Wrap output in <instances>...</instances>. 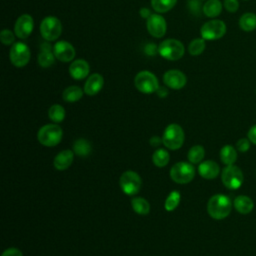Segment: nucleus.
<instances>
[{
  "label": "nucleus",
  "mask_w": 256,
  "mask_h": 256,
  "mask_svg": "<svg viewBox=\"0 0 256 256\" xmlns=\"http://www.w3.org/2000/svg\"><path fill=\"white\" fill-rule=\"evenodd\" d=\"M231 207L232 204L229 197L223 194H216L209 199L207 204V211L212 218L220 220L229 215Z\"/></svg>",
  "instance_id": "1"
},
{
  "label": "nucleus",
  "mask_w": 256,
  "mask_h": 256,
  "mask_svg": "<svg viewBox=\"0 0 256 256\" xmlns=\"http://www.w3.org/2000/svg\"><path fill=\"white\" fill-rule=\"evenodd\" d=\"M158 53L166 60L176 61L184 56L185 48L181 41L173 38L163 40L158 46Z\"/></svg>",
  "instance_id": "2"
},
{
  "label": "nucleus",
  "mask_w": 256,
  "mask_h": 256,
  "mask_svg": "<svg viewBox=\"0 0 256 256\" xmlns=\"http://www.w3.org/2000/svg\"><path fill=\"white\" fill-rule=\"evenodd\" d=\"M134 85L138 91L145 94L156 92L159 88L157 77L148 70H142L136 74L134 78Z\"/></svg>",
  "instance_id": "3"
},
{
  "label": "nucleus",
  "mask_w": 256,
  "mask_h": 256,
  "mask_svg": "<svg viewBox=\"0 0 256 256\" xmlns=\"http://www.w3.org/2000/svg\"><path fill=\"white\" fill-rule=\"evenodd\" d=\"M62 32L61 21L55 16L45 17L40 24V34L45 41L57 40Z\"/></svg>",
  "instance_id": "4"
},
{
  "label": "nucleus",
  "mask_w": 256,
  "mask_h": 256,
  "mask_svg": "<svg viewBox=\"0 0 256 256\" xmlns=\"http://www.w3.org/2000/svg\"><path fill=\"white\" fill-rule=\"evenodd\" d=\"M62 135V129L59 125L47 124L39 129L37 138L42 145L52 147L57 145L61 141Z\"/></svg>",
  "instance_id": "5"
},
{
  "label": "nucleus",
  "mask_w": 256,
  "mask_h": 256,
  "mask_svg": "<svg viewBox=\"0 0 256 256\" xmlns=\"http://www.w3.org/2000/svg\"><path fill=\"white\" fill-rule=\"evenodd\" d=\"M226 30L227 28L224 21L220 19H212L202 25L200 34L203 39L213 41L222 38L225 35Z\"/></svg>",
  "instance_id": "6"
},
{
  "label": "nucleus",
  "mask_w": 256,
  "mask_h": 256,
  "mask_svg": "<svg viewBox=\"0 0 256 256\" xmlns=\"http://www.w3.org/2000/svg\"><path fill=\"white\" fill-rule=\"evenodd\" d=\"M162 141L163 144L171 150L179 149L184 142L183 129L175 123L168 125L163 133Z\"/></svg>",
  "instance_id": "7"
},
{
  "label": "nucleus",
  "mask_w": 256,
  "mask_h": 256,
  "mask_svg": "<svg viewBox=\"0 0 256 256\" xmlns=\"http://www.w3.org/2000/svg\"><path fill=\"white\" fill-rule=\"evenodd\" d=\"M31 57V52L29 47L23 42H16L12 44L9 51V58L11 63L18 68L26 66Z\"/></svg>",
  "instance_id": "8"
},
{
  "label": "nucleus",
  "mask_w": 256,
  "mask_h": 256,
  "mask_svg": "<svg viewBox=\"0 0 256 256\" xmlns=\"http://www.w3.org/2000/svg\"><path fill=\"white\" fill-rule=\"evenodd\" d=\"M195 175L194 167L187 162H178L172 166L170 176L172 180L179 184L189 183Z\"/></svg>",
  "instance_id": "9"
},
{
  "label": "nucleus",
  "mask_w": 256,
  "mask_h": 256,
  "mask_svg": "<svg viewBox=\"0 0 256 256\" xmlns=\"http://www.w3.org/2000/svg\"><path fill=\"white\" fill-rule=\"evenodd\" d=\"M120 187L122 191L127 195H135L139 192L141 188V178L140 176L131 170L125 171L120 176Z\"/></svg>",
  "instance_id": "10"
},
{
  "label": "nucleus",
  "mask_w": 256,
  "mask_h": 256,
  "mask_svg": "<svg viewBox=\"0 0 256 256\" xmlns=\"http://www.w3.org/2000/svg\"><path fill=\"white\" fill-rule=\"evenodd\" d=\"M222 182L228 189H238L244 180L241 169L234 165H228L222 171Z\"/></svg>",
  "instance_id": "11"
},
{
  "label": "nucleus",
  "mask_w": 256,
  "mask_h": 256,
  "mask_svg": "<svg viewBox=\"0 0 256 256\" xmlns=\"http://www.w3.org/2000/svg\"><path fill=\"white\" fill-rule=\"evenodd\" d=\"M146 27L149 34L155 38H161L165 35L167 30V23L160 14H151L146 21Z\"/></svg>",
  "instance_id": "12"
},
{
  "label": "nucleus",
  "mask_w": 256,
  "mask_h": 256,
  "mask_svg": "<svg viewBox=\"0 0 256 256\" xmlns=\"http://www.w3.org/2000/svg\"><path fill=\"white\" fill-rule=\"evenodd\" d=\"M34 28V20L30 14L20 15L14 25V33L19 39H26L30 36Z\"/></svg>",
  "instance_id": "13"
},
{
  "label": "nucleus",
  "mask_w": 256,
  "mask_h": 256,
  "mask_svg": "<svg viewBox=\"0 0 256 256\" xmlns=\"http://www.w3.org/2000/svg\"><path fill=\"white\" fill-rule=\"evenodd\" d=\"M53 52L55 58L61 62H70L76 55L74 46L65 40L57 41L53 45Z\"/></svg>",
  "instance_id": "14"
},
{
  "label": "nucleus",
  "mask_w": 256,
  "mask_h": 256,
  "mask_svg": "<svg viewBox=\"0 0 256 256\" xmlns=\"http://www.w3.org/2000/svg\"><path fill=\"white\" fill-rule=\"evenodd\" d=\"M163 82L167 87L174 90H179L186 85L187 77L182 71L178 69H171L164 73Z\"/></svg>",
  "instance_id": "15"
},
{
  "label": "nucleus",
  "mask_w": 256,
  "mask_h": 256,
  "mask_svg": "<svg viewBox=\"0 0 256 256\" xmlns=\"http://www.w3.org/2000/svg\"><path fill=\"white\" fill-rule=\"evenodd\" d=\"M90 66L84 59L74 60L69 66V74L75 80H82L88 76Z\"/></svg>",
  "instance_id": "16"
},
{
  "label": "nucleus",
  "mask_w": 256,
  "mask_h": 256,
  "mask_svg": "<svg viewBox=\"0 0 256 256\" xmlns=\"http://www.w3.org/2000/svg\"><path fill=\"white\" fill-rule=\"evenodd\" d=\"M55 55L53 52V47L48 43V41H45L41 44V52L38 54V64L39 66L43 68L51 67L55 62Z\"/></svg>",
  "instance_id": "17"
},
{
  "label": "nucleus",
  "mask_w": 256,
  "mask_h": 256,
  "mask_svg": "<svg viewBox=\"0 0 256 256\" xmlns=\"http://www.w3.org/2000/svg\"><path fill=\"white\" fill-rule=\"evenodd\" d=\"M104 85V78L99 73L91 74L84 85V92L89 96L96 95Z\"/></svg>",
  "instance_id": "18"
},
{
  "label": "nucleus",
  "mask_w": 256,
  "mask_h": 256,
  "mask_svg": "<svg viewBox=\"0 0 256 256\" xmlns=\"http://www.w3.org/2000/svg\"><path fill=\"white\" fill-rule=\"evenodd\" d=\"M199 174L205 179H214L219 174V166L216 162L212 160H207L202 162L198 167Z\"/></svg>",
  "instance_id": "19"
},
{
  "label": "nucleus",
  "mask_w": 256,
  "mask_h": 256,
  "mask_svg": "<svg viewBox=\"0 0 256 256\" xmlns=\"http://www.w3.org/2000/svg\"><path fill=\"white\" fill-rule=\"evenodd\" d=\"M73 162V152L71 150H63L56 155L53 164L57 170L67 169Z\"/></svg>",
  "instance_id": "20"
},
{
  "label": "nucleus",
  "mask_w": 256,
  "mask_h": 256,
  "mask_svg": "<svg viewBox=\"0 0 256 256\" xmlns=\"http://www.w3.org/2000/svg\"><path fill=\"white\" fill-rule=\"evenodd\" d=\"M223 4L220 0H207L203 5L202 12L209 18H216L222 12Z\"/></svg>",
  "instance_id": "21"
},
{
  "label": "nucleus",
  "mask_w": 256,
  "mask_h": 256,
  "mask_svg": "<svg viewBox=\"0 0 256 256\" xmlns=\"http://www.w3.org/2000/svg\"><path fill=\"white\" fill-rule=\"evenodd\" d=\"M234 207L240 214H248L253 210L254 203L248 196L239 195L234 200Z\"/></svg>",
  "instance_id": "22"
},
{
  "label": "nucleus",
  "mask_w": 256,
  "mask_h": 256,
  "mask_svg": "<svg viewBox=\"0 0 256 256\" xmlns=\"http://www.w3.org/2000/svg\"><path fill=\"white\" fill-rule=\"evenodd\" d=\"M239 27L244 32H252L256 29V14L247 12L241 15L239 19Z\"/></svg>",
  "instance_id": "23"
},
{
  "label": "nucleus",
  "mask_w": 256,
  "mask_h": 256,
  "mask_svg": "<svg viewBox=\"0 0 256 256\" xmlns=\"http://www.w3.org/2000/svg\"><path fill=\"white\" fill-rule=\"evenodd\" d=\"M220 158H221V161L227 166L233 165L237 159V152L233 146L225 145L222 147L220 151Z\"/></svg>",
  "instance_id": "24"
},
{
  "label": "nucleus",
  "mask_w": 256,
  "mask_h": 256,
  "mask_svg": "<svg viewBox=\"0 0 256 256\" xmlns=\"http://www.w3.org/2000/svg\"><path fill=\"white\" fill-rule=\"evenodd\" d=\"M82 96H83V90L79 86H75V85L67 87L62 94V97L66 102H76L80 100Z\"/></svg>",
  "instance_id": "25"
},
{
  "label": "nucleus",
  "mask_w": 256,
  "mask_h": 256,
  "mask_svg": "<svg viewBox=\"0 0 256 256\" xmlns=\"http://www.w3.org/2000/svg\"><path fill=\"white\" fill-rule=\"evenodd\" d=\"M73 149H74V152L79 155V156H82V157H85L87 155L90 154L91 150H92V146L90 144L89 141H87L86 139L84 138H79L77 139L75 142H74V145H73Z\"/></svg>",
  "instance_id": "26"
},
{
  "label": "nucleus",
  "mask_w": 256,
  "mask_h": 256,
  "mask_svg": "<svg viewBox=\"0 0 256 256\" xmlns=\"http://www.w3.org/2000/svg\"><path fill=\"white\" fill-rule=\"evenodd\" d=\"M177 0H151L152 8L158 13H166L176 5Z\"/></svg>",
  "instance_id": "27"
},
{
  "label": "nucleus",
  "mask_w": 256,
  "mask_h": 256,
  "mask_svg": "<svg viewBox=\"0 0 256 256\" xmlns=\"http://www.w3.org/2000/svg\"><path fill=\"white\" fill-rule=\"evenodd\" d=\"M206 40L201 38H195L193 39L188 46V52L190 55L192 56H198L200 54L203 53V51L205 50L206 47Z\"/></svg>",
  "instance_id": "28"
},
{
  "label": "nucleus",
  "mask_w": 256,
  "mask_h": 256,
  "mask_svg": "<svg viewBox=\"0 0 256 256\" xmlns=\"http://www.w3.org/2000/svg\"><path fill=\"white\" fill-rule=\"evenodd\" d=\"M131 204H132L133 210L140 215H146L150 211V205L148 201L145 200L144 198H139V197L133 198L131 201Z\"/></svg>",
  "instance_id": "29"
},
{
  "label": "nucleus",
  "mask_w": 256,
  "mask_h": 256,
  "mask_svg": "<svg viewBox=\"0 0 256 256\" xmlns=\"http://www.w3.org/2000/svg\"><path fill=\"white\" fill-rule=\"evenodd\" d=\"M48 116L53 122L59 123L65 118V110L61 105L54 104L49 108Z\"/></svg>",
  "instance_id": "30"
},
{
  "label": "nucleus",
  "mask_w": 256,
  "mask_h": 256,
  "mask_svg": "<svg viewBox=\"0 0 256 256\" xmlns=\"http://www.w3.org/2000/svg\"><path fill=\"white\" fill-rule=\"evenodd\" d=\"M153 163L157 167H164L168 164L169 162V154L166 150L164 149H157L152 156Z\"/></svg>",
  "instance_id": "31"
},
{
  "label": "nucleus",
  "mask_w": 256,
  "mask_h": 256,
  "mask_svg": "<svg viewBox=\"0 0 256 256\" xmlns=\"http://www.w3.org/2000/svg\"><path fill=\"white\" fill-rule=\"evenodd\" d=\"M204 154L205 151L201 145L193 146L188 152V160L194 164L199 163L204 158Z\"/></svg>",
  "instance_id": "32"
},
{
  "label": "nucleus",
  "mask_w": 256,
  "mask_h": 256,
  "mask_svg": "<svg viewBox=\"0 0 256 256\" xmlns=\"http://www.w3.org/2000/svg\"><path fill=\"white\" fill-rule=\"evenodd\" d=\"M180 202V193L178 191H172L165 200V209L167 211L174 210Z\"/></svg>",
  "instance_id": "33"
},
{
  "label": "nucleus",
  "mask_w": 256,
  "mask_h": 256,
  "mask_svg": "<svg viewBox=\"0 0 256 256\" xmlns=\"http://www.w3.org/2000/svg\"><path fill=\"white\" fill-rule=\"evenodd\" d=\"M15 33L12 32L9 29H3L0 32V41L4 44V45H10V44H14L15 42Z\"/></svg>",
  "instance_id": "34"
},
{
  "label": "nucleus",
  "mask_w": 256,
  "mask_h": 256,
  "mask_svg": "<svg viewBox=\"0 0 256 256\" xmlns=\"http://www.w3.org/2000/svg\"><path fill=\"white\" fill-rule=\"evenodd\" d=\"M188 7L190 11L195 15H198L199 13H201V10H203V6L201 5V0H189Z\"/></svg>",
  "instance_id": "35"
},
{
  "label": "nucleus",
  "mask_w": 256,
  "mask_h": 256,
  "mask_svg": "<svg viewBox=\"0 0 256 256\" xmlns=\"http://www.w3.org/2000/svg\"><path fill=\"white\" fill-rule=\"evenodd\" d=\"M223 6L224 8L230 12V13H234L238 10L239 8V2L238 0H224L223 2Z\"/></svg>",
  "instance_id": "36"
},
{
  "label": "nucleus",
  "mask_w": 256,
  "mask_h": 256,
  "mask_svg": "<svg viewBox=\"0 0 256 256\" xmlns=\"http://www.w3.org/2000/svg\"><path fill=\"white\" fill-rule=\"evenodd\" d=\"M236 147L237 149L240 151V152H246L249 147H250V143H249V140L245 139V138H241L237 141L236 143Z\"/></svg>",
  "instance_id": "37"
},
{
  "label": "nucleus",
  "mask_w": 256,
  "mask_h": 256,
  "mask_svg": "<svg viewBox=\"0 0 256 256\" xmlns=\"http://www.w3.org/2000/svg\"><path fill=\"white\" fill-rule=\"evenodd\" d=\"M1 256H23L22 252L17 248H9L6 249Z\"/></svg>",
  "instance_id": "38"
},
{
  "label": "nucleus",
  "mask_w": 256,
  "mask_h": 256,
  "mask_svg": "<svg viewBox=\"0 0 256 256\" xmlns=\"http://www.w3.org/2000/svg\"><path fill=\"white\" fill-rule=\"evenodd\" d=\"M248 139H249L252 143L256 144V125L252 126V127L249 129V131H248Z\"/></svg>",
  "instance_id": "39"
},
{
  "label": "nucleus",
  "mask_w": 256,
  "mask_h": 256,
  "mask_svg": "<svg viewBox=\"0 0 256 256\" xmlns=\"http://www.w3.org/2000/svg\"><path fill=\"white\" fill-rule=\"evenodd\" d=\"M161 142H163V141H162V139H160V137H158V136H153V137L150 139V144H151L152 146H155V147H157L158 145H160Z\"/></svg>",
  "instance_id": "40"
},
{
  "label": "nucleus",
  "mask_w": 256,
  "mask_h": 256,
  "mask_svg": "<svg viewBox=\"0 0 256 256\" xmlns=\"http://www.w3.org/2000/svg\"><path fill=\"white\" fill-rule=\"evenodd\" d=\"M140 15L142 18H148L151 15V12L148 8H141L140 9Z\"/></svg>",
  "instance_id": "41"
},
{
  "label": "nucleus",
  "mask_w": 256,
  "mask_h": 256,
  "mask_svg": "<svg viewBox=\"0 0 256 256\" xmlns=\"http://www.w3.org/2000/svg\"><path fill=\"white\" fill-rule=\"evenodd\" d=\"M156 92H157L159 97H165L168 94V91H167V89L165 87H159Z\"/></svg>",
  "instance_id": "42"
}]
</instances>
